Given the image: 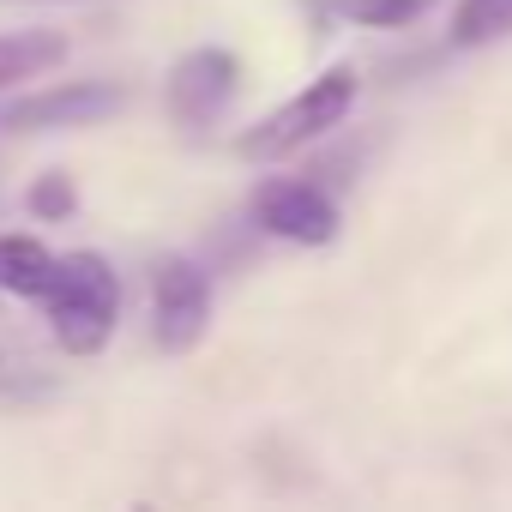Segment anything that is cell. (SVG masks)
<instances>
[{
	"instance_id": "6da1fadb",
	"label": "cell",
	"mask_w": 512,
	"mask_h": 512,
	"mask_svg": "<svg viewBox=\"0 0 512 512\" xmlns=\"http://www.w3.org/2000/svg\"><path fill=\"white\" fill-rule=\"evenodd\" d=\"M43 308H49V326H55L61 350L97 356L109 344L115 320H121V278L109 272L103 253H67V260H55Z\"/></svg>"
},
{
	"instance_id": "7a4b0ae2",
	"label": "cell",
	"mask_w": 512,
	"mask_h": 512,
	"mask_svg": "<svg viewBox=\"0 0 512 512\" xmlns=\"http://www.w3.org/2000/svg\"><path fill=\"white\" fill-rule=\"evenodd\" d=\"M350 103H356V73H350V67H332V73H320L308 91H296L284 109H272L260 127H247V133H241V157H253V163L290 157L296 145L332 133V127L350 115Z\"/></svg>"
},
{
	"instance_id": "3957f363",
	"label": "cell",
	"mask_w": 512,
	"mask_h": 512,
	"mask_svg": "<svg viewBox=\"0 0 512 512\" xmlns=\"http://www.w3.org/2000/svg\"><path fill=\"white\" fill-rule=\"evenodd\" d=\"M211 326V278L193 266V260H157L151 272V332L163 350H193Z\"/></svg>"
},
{
	"instance_id": "277c9868",
	"label": "cell",
	"mask_w": 512,
	"mask_h": 512,
	"mask_svg": "<svg viewBox=\"0 0 512 512\" xmlns=\"http://www.w3.org/2000/svg\"><path fill=\"white\" fill-rule=\"evenodd\" d=\"M253 223L266 235H278V241H296V247H326L338 235V205H332L326 187L278 175V181H266L253 193Z\"/></svg>"
},
{
	"instance_id": "5b68a950",
	"label": "cell",
	"mask_w": 512,
	"mask_h": 512,
	"mask_svg": "<svg viewBox=\"0 0 512 512\" xmlns=\"http://www.w3.org/2000/svg\"><path fill=\"white\" fill-rule=\"evenodd\" d=\"M235 85H241V61H235L229 49H193V55L175 61L163 103H169V115H175L181 127H211V121L229 109Z\"/></svg>"
},
{
	"instance_id": "8992f818",
	"label": "cell",
	"mask_w": 512,
	"mask_h": 512,
	"mask_svg": "<svg viewBox=\"0 0 512 512\" xmlns=\"http://www.w3.org/2000/svg\"><path fill=\"white\" fill-rule=\"evenodd\" d=\"M121 103H127V91H121V85H109V79H73V85L37 91V97H19V103L7 109V127H13V133L97 127V121H109Z\"/></svg>"
},
{
	"instance_id": "52a82bcc",
	"label": "cell",
	"mask_w": 512,
	"mask_h": 512,
	"mask_svg": "<svg viewBox=\"0 0 512 512\" xmlns=\"http://www.w3.org/2000/svg\"><path fill=\"white\" fill-rule=\"evenodd\" d=\"M49 278H55V253L37 235H0V290L19 302H43Z\"/></svg>"
},
{
	"instance_id": "ba28073f",
	"label": "cell",
	"mask_w": 512,
	"mask_h": 512,
	"mask_svg": "<svg viewBox=\"0 0 512 512\" xmlns=\"http://www.w3.org/2000/svg\"><path fill=\"white\" fill-rule=\"evenodd\" d=\"M67 61V37L61 31H19V37H0V91L43 79L49 67Z\"/></svg>"
},
{
	"instance_id": "9c48e42d",
	"label": "cell",
	"mask_w": 512,
	"mask_h": 512,
	"mask_svg": "<svg viewBox=\"0 0 512 512\" xmlns=\"http://www.w3.org/2000/svg\"><path fill=\"white\" fill-rule=\"evenodd\" d=\"M512 37V0H458L452 13V43L458 49H482V43H500Z\"/></svg>"
},
{
	"instance_id": "30bf717a",
	"label": "cell",
	"mask_w": 512,
	"mask_h": 512,
	"mask_svg": "<svg viewBox=\"0 0 512 512\" xmlns=\"http://www.w3.org/2000/svg\"><path fill=\"white\" fill-rule=\"evenodd\" d=\"M338 13L350 25H368V31H398V25L428 13V0H338Z\"/></svg>"
},
{
	"instance_id": "8fae6325",
	"label": "cell",
	"mask_w": 512,
	"mask_h": 512,
	"mask_svg": "<svg viewBox=\"0 0 512 512\" xmlns=\"http://www.w3.org/2000/svg\"><path fill=\"white\" fill-rule=\"evenodd\" d=\"M73 205H79V193H73V175H43V181L31 187V211H37L43 223H61V217H73Z\"/></svg>"
}]
</instances>
